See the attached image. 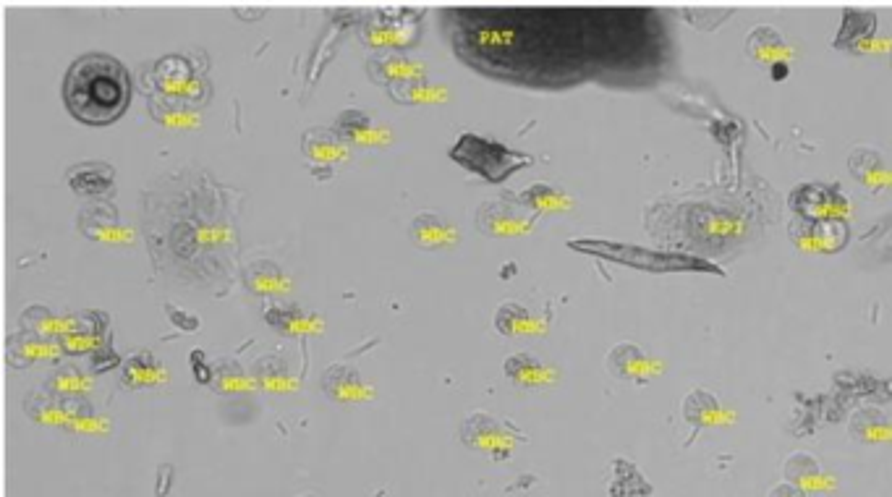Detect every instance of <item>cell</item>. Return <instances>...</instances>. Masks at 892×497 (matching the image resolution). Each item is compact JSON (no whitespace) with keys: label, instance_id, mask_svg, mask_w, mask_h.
I'll return each mask as SVG.
<instances>
[{"label":"cell","instance_id":"cell-1","mask_svg":"<svg viewBox=\"0 0 892 497\" xmlns=\"http://www.w3.org/2000/svg\"><path fill=\"white\" fill-rule=\"evenodd\" d=\"M63 103L79 123L87 126L116 123L131 103V74L113 55H82L66 71Z\"/></svg>","mask_w":892,"mask_h":497},{"label":"cell","instance_id":"cell-2","mask_svg":"<svg viewBox=\"0 0 892 497\" xmlns=\"http://www.w3.org/2000/svg\"><path fill=\"white\" fill-rule=\"evenodd\" d=\"M450 160L458 163L466 171L477 173L484 181L490 184H503L516 171L526 168V165L534 163L532 155L526 152L511 150L505 147L503 142L490 137H482V134H474V131H466L456 139V144L450 147Z\"/></svg>","mask_w":892,"mask_h":497},{"label":"cell","instance_id":"cell-3","mask_svg":"<svg viewBox=\"0 0 892 497\" xmlns=\"http://www.w3.org/2000/svg\"><path fill=\"white\" fill-rule=\"evenodd\" d=\"M461 443L492 461H508L513 450L526 443V437L511 422H503L487 411H474L461 424Z\"/></svg>","mask_w":892,"mask_h":497},{"label":"cell","instance_id":"cell-4","mask_svg":"<svg viewBox=\"0 0 892 497\" xmlns=\"http://www.w3.org/2000/svg\"><path fill=\"white\" fill-rule=\"evenodd\" d=\"M152 84L157 95L178 100V103L202 105L210 95L205 76L194 69V63L186 61L184 55H165L152 69Z\"/></svg>","mask_w":892,"mask_h":497},{"label":"cell","instance_id":"cell-5","mask_svg":"<svg viewBox=\"0 0 892 497\" xmlns=\"http://www.w3.org/2000/svg\"><path fill=\"white\" fill-rule=\"evenodd\" d=\"M534 220H537V215L529 207L521 205L513 194L487 199L477 210V228L487 236H495V239L524 236L534 228Z\"/></svg>","mask_w":892,"mask_h":497},{"label":"cell","instance_id":"cell-6","mask_svg":"<svg viewBox=\"0 0 892 497\" xmlns=\"http://www.w3.org/2000/svg\"><path fill=\"white\" fill-rule=\"evenodd\" d=\"M361 37L372 48L403 50L419 40V19L406 14V8H382L361 24Z\"/></svg>","mask_w":892,"mask_h":497},{"label":"cell","instance_id":"cell-7","mask_svg":"<svg viewBox=\"0 0 892 497\" xmlns=\"http://www.w3.org/2000/svg\"><path fill=\"white\" fill-rule=\"evenodd\" d=\"M63 354L69 356H97L103 351L113 348L110 341V320L108 314L100 312V309H87V312L74 314V325L61 341Z\"/></svg>","mask_w":892,"mask_h":497},{"label":"cell","instance_id":"cell-8","mask_svg":"<svg viewBox=\"0 0 892 497\" xmlns=\"http://www.w3.org/2000/svg\"><path fill=\"white\" fill-rule=\"evenodd\" d=\"M790 207L796 210V218L804 220H840L848 215L851 202L838 186L806 184L793 189L790 194Z\"/></svg>","mask_w":892,"mask_h":497},{"label":"cell","instance_id":"cell-9","mask_svg":"<svg viewBox=\"0 0 892 497\" xmlns=\"http://www.w3.org/2000/svg\"><path fill=\"white\" fill-rule=\"evenodd\" d=\"M790 241L809 254L840 252L848 241V228L843 220H804L793 218L790 223Z\"/></svg>","mask_w":892,"mask_h":497},{"label":"cell","instance_id":"cell-10","mask_svg":"<svg viewBox=\"0 0 892 497\" xmlns=\"http://www.w3.org/2000/svg\"><path fill=\"white\" fill-rule=\"evenodd\" d=\"M607 369H610L618 380L647 385V382L657 380V377L662 375L665 364H662L660 359H654L652 354H647V351L636 346V343H618V346L607 354Z\"/></svg>","mask_w":892,"mask_h":497},{"label":"cell","instance_id":"cell-11","mask_svg":"<svg viewBox=\"0 0 892 497\" xmlns=\"http://www.w3.org/2000/svg\"><path fill=\"white\" fill-rule=\"evenodd\" d=\"M322 390L335 403H364L375 398V388L359 375L354 364H330L322 375Z\"/></svg>","mask_w":892,"mask_h":497},{"label":"cell","instance_id":"cell-12","mask_svg":"<svg viewBox=\"0 0 892 497\" xmlns=\"http://www.w3.org/2000/svg\"><path fill=\"white\" fill-rule=\"evenodd\" d=\"M63 356V346L58 341H48L40 335L19 330V333L8 335L6 343V359L14 369H24L37 361H58Z\"/></svg>","mask_w":892,"mask_h":497},{"label":"cell","instance_id":"cell-13","mask_svg":"<svg viewBox=\"0 0 892 497\" xmlns=\"http://www.w3.org/2000/svg\"><path fill=\"white\" fill-rule=\"evenodd\" d=\"M367 74L372 82L395 87V84H406V82H416V79H424L427 69H424V63L411 61V58L401 55L398 50H385V53H377L369 58Z\"/></svg>","mask_w":892,"mask_h":497},{"label":"cell","instance_id":"cell-14","mask_svg":"<svg viewBox=\"0 0 892 497\" xmlns=\"http://www.w3.org/2000/svg\"><path fill=\"white\" fill-rule=\"evenodd\" d=\"M335 131L348 144H359V147H385L390 142L388 126L377 123L367 110H343L341 116L335 118Z\"/></svg>","mask_w":892,"mask_h":497},{"label":"cell","instance_id":"cell-15","mask_svg":"<svg viewBox=\"0 0 892 497\" xmlns=\"http://www.w3.org/2000/svg\"><path fill=\"white\" fill-rule=\"evenodd\" d=\"M66 181H69L71 191L84 199H105L116 191V186H113L116 184V171H113V165L100 163V160L79 163L74 165V168H69Z\"/></svg>","mask_w":892,"mask_h":497},{"label":"cell","instance_id":"cell-16","mask_svg":"<svg viewBox=\"0 0 892 497\" xmlns=\"http://www.w3.org/2000/svg\"><path fill=\"white\" fill-rule=\"evenodd\" d=\"M301 152H304L309 163L335 168L348 157V142L335 131V126L333 129L314 126V129H307L301 134Z\"/></svg>","mask_w":892,"mask_h":497},{"label":"cell","instance_id":"cell-17","mask_svg":"<svg viewBox=\"0 0 892 497\" xmlns=\"http://www.w3.org/2000/svg\"><path fill=\"white\" fill-rule=\"evenodd\" d=\"M409 236L416 246L429 249V252L450 249V246H456L458 239H461L456 225L450 223L448 218H443V215H437V212H419L411 220Z\"/></svg>","mask_w":892,"mask_h":497},{"label":"cell","instance_id":"cell-18","mask_svg":"<svg viewBox=\"0 0 892 497\" xmlns=\"http://www.w3.org/2000/svg\"><path fill=\"white\" fill-rule=\"evenodd\" d=\"M79 228H82L84 236L95 241H105V244H123V241H131L134 233L126 228V225L118 220L116 210L110 205H92L79 215Z\"/></svg>","mask_w":892,"mask_h":497},{"label":"cell","instance_id":"cell-19","mask_svg":"<svg viewBox=\"0 0 892 497\" xmlns=\"http://www.w3.org/2000/svg\"><path fill=\"white\" fill-rule=\"evenodd\" d=\"M503 372L513 385L526 390L547 388V385H552V382L558 380V372H555L550 364H545V361L537 359V356L532 354L508 356L503 364Z\"/></svg>","mask_w":892,"mask_h":497},{"label":"cell","instance_id":"cell-20","mask_svg":"<svg viewBox=\"0 0 892 497\" xmlns=\"http://www.w3.org/2000/svg\"><path fill=\"white\" fill-rule=\"evenodd\" d=\"M121 385L129 390L157 388L168 382V367L150 351H139L121 364Z\"/></svg>","mask_w":892,"mask_h":497},{"label":"cell","instance_id":"cell-21","mask_svg":"<svg viewBox=\"0 0 892 497\" xmlns=\"http://www.w3.org/2000/svg\"><path fill=\"white\" fill-rule=\"evenodd\" d=\"M495 330L500 335H508V338H516V335H545L547 320L534 314L532 309H526L524 304H518V301H505V304L498 307V312H495Z\"/></svg>","mask_w":892,"mask_h":497},{"label":"cell","instance_id":"cell-22","mask_svg":"<svg viewBox=\"0 0 892 497\" xmlns=\"http://www.w3.org/2000/svg\"><path fill=\"white\" fill-rule=\"evenodd\" d=\"M244 280L249 291H254L257 296H286L293 288L286 270L278 262H273V259H254V262H249L244 270Z\"/></svg>","mask_w":892,"mask_h":497},{"label":"cell","instance_id":"cell-23","mask_svg":"<svg viewBox=\"0 0 892 497\" xmlns=\"http://www.w3.org/2000/svg\"><path fill=\"white\" fill-rule=\"evenodd\" d=\"M24 411L32 422L48 424V427H69V398L42 388L32 390L24 398Z\"/></svg>","mask_w":892,"mask_h":497},{"label":"cell","instance_id":"cell-24","mask_svg":"<svg viewBox=\"0 0 892 497\" xmlns=\"http://www.w3.org/2000/svg\"><path fill=\"white\" fill-rule=\"evenodd\" d=\"M785 479L790 484H796L798 490L804 492H827L832 490V477L824 474V469L819 466V461L811 453H793V456L785 461Z\"/></svg>","mask_w":892,"mask_h":497},{"label":"cell","instance_id":"cell-25","mask_svg":"<svg viewBox=\"0 0 892 497\" xmlns=\"http://www.w3.org/2000/svg\"><path fill=\"white\" fill-rule=\"evenodd\" d=\"M265 320L283 335H320V330L325 327L320 314L307 312V309L301 307H293V304L270 307L265 314Z\"/></svg>","mask_w":892,"mask_h":497},{"label":"cell","instance_id":"cell-26","mask_svg":"<svg viewBox=\"0 0 892 497\" xmlns=\"http://www.w3.org/2000/svg\"><path fill=\"white\" fill-rule=\"evenodd\" d=\"M19 322L21 330H29V333L48 338V341H61L74 325V314H55L53 309L42 307V304H32V307L21 312Z\"/></svg>","mask_w":892,"mask_h":497},{"label":"cell","instance_id":"cell-27","mask_svg":"<svg viewBox=\"0 0 892 497\" xmlns=\"http://www.w3.org/2000/svg\"><path fill=\"white\" fill-rule=\"evenodd\" d=\"M851 171L853 176L872 191H882L887 186H892V168L882 160L877 150H869V147H858L851 155Z\"/></svg>","mask_w":892,"mask_h":497},{"label":"cell","instance_id":"cell-28","mask_svg":"<svg viewBox=\"0 0 892 497\" xmlns=\"http://www.w3.org/2000/svg\"><path fill=\"white\" fill-rule=\"evenodd\" d=\"M683 416L694 424V432L709 427H722L730 422V414L720 406L715 395L709 390H694L683 403Z\"/></svg>","mask_w":892,"mask_h":497},{"label":"cell","instance_id":"cell-29","mask_svg":"<svg viewBox=\"0 0 892 497\" xmlns=\"http://www.w3.org/2000/svg\"><path fill=\"white\" fill-rule=\"evenodd\" d=\"M848 432L858 443H890L892 440V419L885 411L866 406L858 409L848 422Z\"/></svg>","mask_w":892,"mask_h":497},{"label":"cell","instance_id":"cell-30","mask_svg":"<svg viewBox=\"0 0 892 497\" xmlns=\"http://www.w3.org/2000/svg\"><path fill=\"white\" fill-rule=\"evenodd\" d=\"M746 50L754 61L759 63H770V66H777V63H788L790 58V48L788 42L783 40V35L772 27H756L754 32L749 35V42H746Z\"/></svg>","mask_w":892,"mask_h":497},{"label":"cell","instance_id":"cell-31","mask_svg":"<svg viewBox=\"0 0 892 497\" xmlns=\"http://www.w3.org/2000/svg\"><path fill=\"white\" fill-rule=\"evenodd\" d=\"M254 382H257V388L267 390V393H291L299 388V377H293L286 361L278 356H265L257 361Z\"/></svg>","mask_w":892,"mask_h":497},{"label":"cell","instance_id":"cell-32","mask_svg":"<svg viewBox=\"0 0 892 497\" xmlns=\"http://www.w3.org/2000/svg\"><path fill=\"white\" fill-rule=\"evenodd\" d=\"M199 105L178 103V100H168L163 95H152L150 100V113L157 123L163 126H171V129H194L199 123Z\"/></svg>","mask_w":892,"mask_h":497},{"label":"cell","instance_id":"cell-33","mask_svg":"<svg viewBox=\"0 0 892 497\" xmlns=\"http://www.w3.org/2000/svg\"><path fill=\"white\" fill-rule=\"evenodd\" d=\"M212 388L223 395H239L257 388V382L236 359H220L212 372Z\"/></svg>","mask_w":892,"mask_h":497},{"label":"cell","instance_id":"cell-34","mask_svg":"<svg viewBox=\"0 0 892 497\" xmlns=\"http://www.w3.org/2000/svg\"><path fill=\"white\" fill-rule=\"evenodd\" d=\"M518 202L524 207H529L534 215L571 210V197H568L566 191L555 189L552 184H532L529 189L518 194Z\"/></svg>","mask_w":892,"mask_h":497},{"label":"cell","instance_id":"cell-35","mask_svg":"<svg viewBox=\"0 0 892 497\" xmlns=\"http://www.w3.org/2000/svg\"><path fill=\"white\" fill-rule=\"evenodd\" d=\"M45 388L63 395V398H87V393L92 390V375L74 364H63L55 372H50Z\"/></svg>","mask_w":892,"mask_h":497},{"label":"cell","instance_id":"cell-36","mask_svg":"<svg viewBox=\"0 0 892 497\" xmlns=\"http://www.w3.org/2000/svg\"><path fill=\"white\" fill-rule=\"evenodd\" d=\"M390 95L398 100V103H406V105H416V103H440L448 97V89L443 84H432L427 79H416V82H406V84H395V87H388Z\"/></svg>","mask_w":892,"mask_h":497},{"label":"cell","instance_id":"cell-37","mask_svg":"<svg viewBox=\"0 0 892 497\" xmlns=\"http://www.w3.org/2000/svg\"><path fill=\"white\" fill-rule=\"evenodd\" d=\"M165 314H168V320H171L178 330H184V333H194L199 327L197 314L186 312V309H181L178 304H165Z\"/></svg>","mask_w":892,"mask_h":497},{"label":"cell","instance_id":"cell-38","mask_svg":"<svg viewBox=\"0 0 892 497\" xmlns=\"http://www.w3.org/2000/svg\"><path fill=\"white\" fill-rule=\"evenodd\" d=\"M189 364H191V369H194V375H197V380L202 382V385H212V372H215V367H212L210 361H205V351H191V359H189Z\"/></svg>","mask_w":892,"mask_h":497},{"label":"cell","instance_id":"cell-39","mask_svg":"<svg viewBox=\"0 0 892 497\" xmlns=\"http://www.w3.org/2000/svg\"><path fill=\"white\" fill-rule=\"evenodd\" d=\"M770 497H809V492L798 490L796 484L783 482V484H777V487H772Z\"/></svg>","mask_w":892,"mask_h":497},{"label":"cell","instance_id":"cell-40","mask_svg":"<svg viewBox=\"0 0 892 497\" xmlns=\"http://www.w3.org/2000/svg\"><path fill=\"white\" fill-rule=\"evenodd\" d=\"M772 76H775V79L788 76V63H777V66H772Z\"/></svg>","mask_w":892,"mask_h":497}]
</instances>
